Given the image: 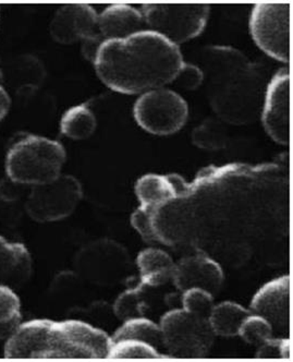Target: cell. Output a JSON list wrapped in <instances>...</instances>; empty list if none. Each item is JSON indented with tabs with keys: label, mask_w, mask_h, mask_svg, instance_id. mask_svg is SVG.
<instances>
[{
	"label": "cell",
	"mask_w": 293,
	"mask_h": 362,
	"mask_svg": "<svg viewBox=\"0 0 293 362\" xmlns=\"http://www.w3.org/2000/svg\"><path fill=\"white\" fill-rule=\"evenodd\" d=\"M194 146L203 150L217 151L227 144V132L224 122L215 118L204 120L192 132Z\"/></svg>",
	"instance_id": "cell-25"
},
{
	"label": "cell",
	"mask_w": 293,
	"mask_h": 362,
	"mask_svg": "<svg viewBox=\"0 0 293 362\" xmlns=\"http://www.w3.org/2000/svg\"><path fill=\"white\" fill-rule=\"evenodd\" d=\"M1 86L15 93L28 94L37 90L45 80L43 62L35 56L21 55L0 64Z\"/></svg>",
	"instance_id": "cell-17"
},
{
	"label": "cell",
	"mask_w": 293,
	"mask_h": 362,
	"mask_svg": "<svg viewBox=\"0 0 293 362\" xmlns=\"http://www.w3.org/2000/svg\"><path fill=\"white\" fill-rule=\"evenodd\" d=\"M10 105H11V98L8 94V90H6L5 86L0 84V120H3L7 116Z\"/></svg>",
	"instance_id": "cell-32"
},
{
	"label": "cell",
	"mask_w": 293,
	"mask_h": 362,
	"mask_svg": "<svg viewBox=\"0 0 293 362\" xmlns=\"http://www.w3.org/2000/svg\"><path fill=\"white\" fill-rule=\"evenodd\" d=\"M263 126L275 142L288 146L290 141V74L278 70L267 84L261 112Z\"/></svg>",
	"instance_id": "cell-11"
},
{
	"label": "cell",
	"mask_w": 293,
	"mask_h": 362,
	"mask_svg": "<svg viewBox=\"0 0 293 362\" xmlns=\"http://www.w3.org/2000/svg\"><path fill=\"white\" fill-rule=\"evenodd\" d=\"M97 17V12L90 5L62 6L50 22V34L56 42L61 44H73L92 37L100 38Z\"/></svg>",
	"instance_id": "cell-12"
},
{
	"label": "cell",
	"mask_w": 293,
	"mask_h": 362,
	"mask_svg": "<svg viewBox=\"0 0 293 362\" xmlns=\"http://www.w3.org/2000/svg\"><path fill=\"white\" fill-rule=\"evenodd\" d=\"M273 327L270 322L258 315H251L241 325L238 335L251 345L261 346L273 337Z\"/></svg>",
	"instance_id": "cell-27"
},
{
	"label": "cell",
	"mask_w": 293,
	"mask_h": 362,
	"mask_svg": "<svg viewBox=\"0 0 293 362\" xmlns=\"http://www.w3.org/2000/svg\"><path fill=\"white\" fill-rule=\"evenodd\" d=\"M258 358L267 359H291V341L289 339H272L258 346Z\"/></svg>",
	"instance_id": "cell-30"
},
{
	"label": "cell",
	"mask_w": 293,
	"mask_h": 362,
	"mask_svg": "<svg viewBox=\"0 0 293 362\" xmlns=\"http://www.w3.org/2000/svg\"><path fill=\"white\" fill-rule=\"evenodd\" d=\"M162 354L155 347L138 339H122L110 346V359H156Z\"/></svg>",
	"instance_id": "cell-26"
},
{
	"label": "cell",
	"mask_w": 293,
	"mask_h": 362,
	"mask_svg": "<svg viewBox=\"0 0 293 362\" xmlns=\"http://www.w3.org/2000/svg\"><path fill=\"white\" fill-rule=\"evenodd\" d=\"M74 273L95 286L114 287L133 277L129 251L117 241L98 239L86 243L74 257Z\"/></svg>",
	"instance_id": "cell-5"
},
{
	"label": "cell",
	"mask_w": 293,
	"mask_h": 362,
	"mask_svg": "<svg viewBox=\"0 0 293 362\" xmlns=\"http://www.w3.org/2000/svg\"><path fill=\"white\" fill-rule=\"evenodd\" d=\"M172 281L182 293L190 288H201L214 296L222 288L224 272L212 257L196 253L176 263Z\"/></svg>",
	"instance_id": "cell-13"
},
{
	"label": "cell",
	"mask_w": 293,
	"mask_h": 362,
	"mask_svg": "<svg viewBox=\"0 0 293 362\" xmlns=\"http://www.w3.org/2000/svg\"><path fill=\"white\" fill-rule=\"evenodd\" d=\"M291 4L261 3L251 12L253 40L267 55L282 62L290 59Z\"/></svg>",
	"instance_id": "cell-10"
},
{
	"label": "cell",
	"mask_w": 293,
	"mask_h": 362,
	"mask_svg": "<svg viewBox=\"0 0 293 362\" xmlns=\"http://www.w3.org/2000/svg\"><path fill=\"white\" fill-rule=\"evenodd\" d=\"M112 339L103 329L80 320L24 322L7 339L5 357L9 359H103Z\"/></svg>",
	"instance_id": "cell-3"
},
{
	"label": "cell",
	"mask_w": 293,
	"mask_h": 362,
	"mask_svg": "<svg viewBox=\"0 0 293 362\" xmlns=\"http://www.w3.org/2000/svg\"><path fill=\"white\" fill-rule=\"evenodd\" d=\"M110 339L112 343L122 339H138L150 344L157 351L160 348H165L160 325H156L155 322L144 317L124 321V325L114 332V335L110 336Z\"/></svg>",
	"instance_id": "cell-21"
},
{
	"label": "cell",
	"mask_w": 293,
	"mask_h": 362,
	"mask_svg": "<svg viewBox=\"0 0 293 362\" xmlns=\"http://www.w3.org/2000/svg\"><path fill=\"white\" fill-rule=\"evenodd\" d=\"M157 209L160 208L140 205L131 216L132 226L136 229L142 239L150 245H160V240L154 228V216Z\"/></svg>",
	"instance_id": "cell-29"
},
{
	"label": "cell",
	"mask_w": 293,
	"mask_h": 362,
	"mask_svg": "<svg viewBox=\"0 0 293 362\" xmlns=\"http://www.w3.org/2000/svg\"><path fill=\"white\" fill-rule=\"evenodd\" d=\"M200 64L210 106L222 122L246 124L260 117L267 84L258 66L229 46L204 48Z\"/></svg>",
	"instance_id": "cell-2"
},
{
	"label": "cell",
	"mask_w": 293,
	"mask_h": 362,
	"mask_svg": "<svg viewBox=\"0 0 293 362\" xmlns=\"http://www.w3.org/2000/svg\"><path fill=\"white\" fill-rule=\"evenodd\" d=\"M31 274L32 257L27 247L0 236V286L18 288L29 281Z\"/></svg>",
	"instance_id": "cell-18"
},
{
	"label": "cell",
	"mask_w": 293,
	"mask_h": 362,
	"mask_svg": "<svg viewBox=\"0 0 293 362\" xmlns=\"http://www.w3.org/2000/svg\"><path fill=\"white\" fill-rule=\"evenodd\" d=\"M95 115L85 104L69 108L62 116L60 132L72 140H84L95 132Z\"/></svg>",
	"instance_id": "cell-22"
},
{
	"label": "cell",
	"mask_w": 293,
	"mask_h": 362,
	"mask_svg": "<svg viewBox=\"0 0 293 362\" xmlns=\"http://www.w3.org/2000/svg\"><path fill=\"white\" fill-rule=\"evenodd\" d=\"M0 64H1V62H0ZM0 84H1V69H0Z\"/></svg>",
	"instance_id": "cell-33"
},
{
	"label": "cell",
	"mask_w": 293,
	"mask_h": 362,
	"mask_svg": "<svg viewBox=\"0 0 293 362\" xmlns=\"http://www.w3.org/2000/svg\"><path fill=\"white\" fill-rule=\"evenodd\" d=\"M134 119L145 132L170 136L179 132L188 120L186 100L174 90L160 88L148 90L136 100Z\"/></svg>",
	"instance_id": "cell-7"
},
{
	"label": "cell",
	"mask_w": 293,
	"mask_h": 362,
	"mask_svg": "<svg viewBox=\"0 0 293 362\" xmlns=\"http://www.w3.org/2000/svg\"><path fill=\"white\" fill-rule=\"evenodd\" d=\"M181 305L188 313L208 320L215 305L214 297L204 289L190 288L182 293Z\"/></svg>",
	"instance_id": "cell-28"
},
{
	"label": "cell",
	"mask_w": 293,
	"mask_h": 362,
	"mask_svg": "<svg viewBox=\"0 0 293 362\" xmlns=\"http://www.w3.org/2000/svg\"><path fill=\"white\" fill-rule=\"evenodd\" d=\"M145 288L143 284H138L134 288H129L120 293L112 305V313L124 322L128 320L142 317L145 315L148 305L145 303Z\"/></svg>",
	"instance_id": "cell-24"
},
{
	"label": "cell",
	"mask_w": 293,
	"mask_h": 362,
	"mask_svg": "<svg viewBox=\"0 0 293 362\" xmlns=\"http://www.w3.org/2000/svg\"><path fill=\"white\" fill-rule=\"evenodd\" d=\"M21 323V303L15 289L0 286V341L9 339Z\"/></svg>",
	"instance_id": "cell-23"
},
{
	"label": "cell",
	"mask_w": 293,
	"mask_h": 362,
	"mask_svg": "<svg viewBox=\"0 0 293 362\" xmlns=\"http://www.w3.org/2000/svg\"><path fill=\"white\" fill-rule=\"evenodd\" d=\"M184 62L179 46L145 30L104 42L93 64L98 78L114 92L143 94L172 83Z\"/></svg>",
	"instance_id": "cell-1"
},
{
	"label": "cell",
	"mask_w": 293,
	"mask_h": 362,
	"mask_svg": "<svg viewBox=\"0 0 293 362\" xmlns=\"http://www.w3.org/2000/svg\"><path fill=\"white\" fill-rule=\"evenodd\" d=\"M252 315L250 309L232 301H224L214 305L208 317L210 327L215 335L234 337L239 334L244 320Z\"/></svg>",
	"instance_id": "cell-20"
},
{
	"label": "cell",
	"mask_w": 293,
	"mask_h": 362,
	"mask_svg": "<svg viewBox=\"0 0 293 362\" xmlns=\"http://www.w3.org/2000/svg\"><path fill=\"white\" fill-rule=\"evenodd\" d=\"M136 193L140 205L154 208L191 196L190 184L179 175H145L136 181Z\"/></svg>",
	"instance_id": "cell-15"
},
{
	"label": "cell",
	"mask_w": 293,
	"mask_h": 362,
	"mask_svg": "<svg viewBox=\"0 0 293 362\" xmlns=\"http://www.w3.org/2000/svg\"><path fill=\"white\" fill-rule=\"evenodd\" d=\"M136 265L141 284L154 288L172 281L176 263L167 252L157 248H148L138 253Z\"/></svg>",
	"instance_id": "cell-19"
},
{
	"label": "cell",
	"mask_w": 293,
	"mask_h": 362,
	"mask_svg": "<svg viewBox=\"0 0 293 362\" xmlns=\"http://www.w3.org/2000/svg\"><path fill=\"white\" fill-rule=\"evenodd\" d=\"M66 158L65 148L57 141L27 134L8 150L6 174L8 179L23 186L45 184L61 175Z\"/></svg>",
	"instance_id": "cell-4"
},
{
	"label": "cell",
	"mask_w": 293,
	"mask_h": 362,
	"mask_svg": "<svg viewBox=\"0 0 293 362\" xmlns=\"http://www.w3.org/2000/svg\"><path fill=\"white\" fill-rule=\"evenodd\" d=\"M203 81H204V74L201 68L196 64L184 62L174 82L186 90H194L198 88Z\"/></svg>",
	"instance_id": "cell-31"
},
{
	"label": "cell",
	"mask_w": 293,
	"mask_h": 362,
	"mask_svg": "<svg viewBox=\"0 0 293 362\" xmlns=\"http://www.w3.org/2000/svg\"><path fill=\"white\" fill-rule=\"evenodd\" d=\"M148 29L141 10L124 4L108 6L97 17V34L102 41L121 40Z\"/></svg>",
	"instance_id": "cell-16"
},
{
	"label": "cell",
	"mask_w": 293,
	"mask_h": 362,
	"mask_svg": "<svg viewBox=\"0 0 293 362\" xmlns=\"http://www.w3.org/2000/svg\"><path fill=\"white\" fill-rule=\"evenodd\" d=\"M82 197L80 181L76 177L61 174L45 184L32 186L25 210L36 222H57L72 214Z\"/></svg>",
	"instance_id": "cell-9"
},
{
	"label": "cell",
	"mask_w": 293,
	"mask_h": 362,
	"mask_svg": "<svg viewBox=\"0 0 293 362\" xmlns=\"http://www.w3.org/2000/svg\"><path fill=\"white\" fill-rule=\"evenodd\" d=\"M140 10L148 30L179 45L204 31L210 8L205 5H144Z\"/></svg>",
	"instance_id": "cell-8"
},
{
	"label": "cell",
	"mask_w": 293,
	"mask_h": 362,
	"mask_svg": "<svg viewBox=\"0 0 293 362\" xmlns=\"http://www.w3.org/2000/svg\"><path fill=\"white\" fill-rule=\"evenodd\" d=\"M165 349L172 357L202 358L210 353L215 334L208 320L174 308L160 319Z\"/></svg>",
	"instance_id": "cell-6"
},
{
	"label": "cell",
	"mask_w": 293,
	"mask_h": 362,
	"mask_svg": "<svg viewBox=\"0 0 293 362\" xmlns=\"http://www.w3.org/2000/svg\"><path fill=\"white\" fill-rule=\"evenodd\" d=\"M250 310L270 322L273 329H289L290 277L286 275L265 284L253 297Z\"/></svg>",
	"instance_id": "cell-14"
}]
</instances>
